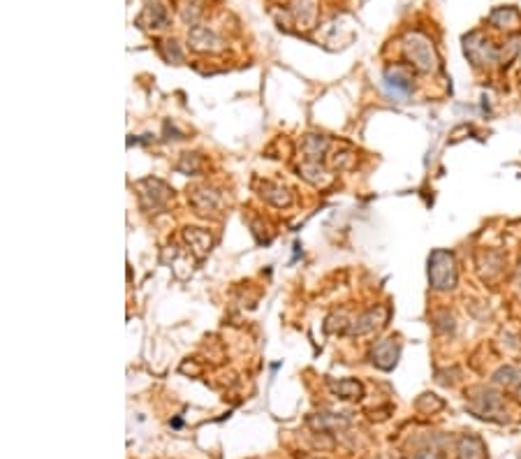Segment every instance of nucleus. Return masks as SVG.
Listing matches in <instances>:
<instances>
[{
	"mask_svg": "<svg viewBox=\"0 0 521 459\" xmlns=\"http://www.w3.org/2000/svg\"><path fill=\"white\" fill-rule=\"evenodd\" d=\"M334 390H336V392H341L345 399H353V397H357L362 392V388L357 386V383H341V386H336Z\"/></svg>",
	"mask_w": 521,
	"mask_h": 459,
	"instance_id": "5",
	"label": "nucleus"
},
{
	"mask_svg": "<svg viewBox=\"0 0 521 459\" xmlns=\"http://www.w3.org/2000/svg\"><path fill=\"white\" fill-rule=\"evenodd\" d=\"M519 395H521V388H519Z\"/></svg>",
	"mask_w": 521,
	"mask_h": 459,
	"instance_id": "6",
	"label": "nucleus"
},
{
	"mask_svg": "<svg viewBox=\"0 0 521 459\" xmlns=\"http://www.w3.org/2000/svg\"><path fill=\"white\" fill-rule=\"evenodd\" d=\"M429 276L436 290H452L457 283L454 258L445 251H436L429 260Z\"/></svg>",
	"mask_w": 521,
	"mask_h": 459,
	"instance_id": "1",
	"label": "nucleus"
},
{
	"mask_svg": "<svg viewBox=\"0 0 521 459\" xmlns=\"http://www.w3.org/2000/svg\"><path fill=\"white\" fill-rule=\"evenodd\" d=\"M405 53H408V58L415 63L417 70H422V72L436 70V63H438L436 51H433L429 40L424 35H419V33H412V35L405 37Z\"/></svg>",
	"mask_w": 521,
	"mask_h": 459,
	"instance_id": "2",
	"label": "nucleus"
},
{
	"mask_svg": "<svg viewBox=\"0 0 521 459\" xmlns=\"http://www.w3.org/2000/svg\"><path fill=\"white\" fill-rule=\"evenodd\" d=\"M459 459H484V445L475 436H466L459 443Z\"/></svg>",
	"mask_w": 521,
	"mask_h": 459,
	"instance_id": "4",
	"label": "nucleus"
},
{
	"mask_svg": "<svg viewBox=\"0 0 521 459\" xmlns=\"http://www.w3.org/2000/svg\"><path fill=\"white\" fill-rule=\"evenodd\" d=\"M385 86H387V91L396 98H403L410 93V79L401 77V70H389L387 77H385Z\"/></svg>",
	"mask_w": 521,
	"mask_h": 459,
	"instance_id": "3",
	"label": "nucleus"
}]
</instances>
